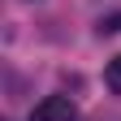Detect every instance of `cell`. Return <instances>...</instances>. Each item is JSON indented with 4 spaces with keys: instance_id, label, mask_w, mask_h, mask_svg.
Instances as JSON below:
<instances>
[{
    "instance_id": "7a4b0ae2",
    "label": "cell",
    "mask_w": 121,
    "mask_h": 121,
    "mask_svg": "<svg viewBox=\"0 0 121 121\" xmlns=\"http://www.w3.org/2000/svg\"><path fill=\"white\" fill-rule=\"evenodd\" d=\"M104 82H108L112 91H121V56H112V60H108V69H104Z\"/></svg>"
},
{
    "instance_id": "6da1fadb",
    "label": "cell",
    "mask_w": 121,
    "mask_h": 121,
    "mask_svg": "<svg viewBox=\"0 0 121 121\" xmlns=\"http://www.w3.org/2000/svg\"><path fill=\"white\" fill-rule=\"evenodd\" d=\"M30 121H73V99L65 95H48L30 108Z\"/></svg>"
}]
</instances>
